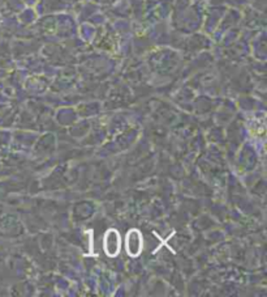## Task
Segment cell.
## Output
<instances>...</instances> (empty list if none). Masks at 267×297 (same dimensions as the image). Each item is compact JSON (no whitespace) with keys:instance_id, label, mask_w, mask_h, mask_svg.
<instances>
[{"instance_id":"cell-1","label":"cell","mask_w":267,"mask_h":297,"mask_svg":"<svg viewBox=\"0 0 267 297\" xmlns=\"http://www.w3.org/2000/svg\"><path fill=\"white\" fill-rule=\"evenodd\" d=\"M125 249L129 257H138L144 249V237L138 229H132L128 232L125 238Z\"/></svg>"},{"instance_id":"cell-2","label":"cell","mask_w":267,"mask_h":297,"mask_svg":"<svg viewBox=\"0 0 267 297\" xmlns=\"http://www.w3.org/2000/svg\"><path fill=\"white\" fill-rule=\"evenodd\" d=\"M120 233L117 232L116 229L107 230L106 234H104L103 241L104 253H106L108 257H116L117 254L120 253Z\"/></svg>"}]
</instances>
